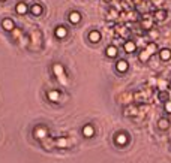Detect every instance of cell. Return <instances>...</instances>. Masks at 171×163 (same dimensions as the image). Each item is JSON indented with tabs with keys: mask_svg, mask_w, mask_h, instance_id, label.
<instances>
[{
	"mask_svg": "<svg viewBox=\"0 0 171 163\" xmlns=\"http://www.w3.org/2000/svg\"><path fill=\"white\" fill-rule=\"evenodd\" d=\"M53 72H54V75L57 77V80L62 82L63 85H66L68 84V80H66V75H65V69H63V66L62 64H59V63H56L54 66H53Z\"/></svg>",
	"mask_w": 171,
	"mask_h": 163,
	"instance_id": "cell-1",
	"label": "cell"
},
{
	"mask_svg": "<svg viewBox=\"0 0 171 163\" xmlns=\"http://www.w3.org/2000/svg\"><path fill=\"white\" fill-rule=\"evenodd\" d=\"M33 136H35L36 139H39V141L47 139V138H48V129L44 127V126H38V127H35V130H33Z\"/></svg>",
	"mask_w": 171,
	"mask_h": 163,
	"instance_id": "cell-2",
	"label": "cell"
},
{
	"mask_svg": "<svg viewBox=\"0 0 171 163\" xmlns=\"http://www.w3.org/2000/svg\"><path fill=\"white\" fill-rule=\"evenodd\" d=\"M114 141H116V144H117V145H120V147H122V145H126V144H128V141H129L128 133H123V132H122V133H117V135H116V138H114Z\"/></svg>",
	"mask_w": 171,
	"mask_h": 163,
	"instance_id": "cell-3",
	"label": "cell"
},
{
	"mask_svg": "<svg viewBox=\"0 0 171 163\" xmlns=\"http://www.w3.org/2000/svg\"><path fill=\"white\" fill-rule=\"evenodd\" d=\"M47 96H48L50 102L56 103V102H59V99H60V91H59V90H50Z\"/></svg>",
	"mask_w": 171,
	"mask_h": 163,
	"instance_id": "cell-4",
	"label": "cell"
},
{
	"mask_svg": "<svg viewBox=\"0 0 171 163\" xmlns=\"http://www.w3.org/2000/svg\"><path fill=\"white\" fill-rule=\"evenodd\" d=\"M116 69H117L119 72L123 74V72H126V71L129 69V63L126 61V60H119V61L116 63Z\"/></svg>",
	"mask_w": 171,
	"mask_h": 163,
	"instance_id": "cell-5",
	"label": "cell"
},
{
	"mask_svg": "<svg viewBox=\"0 0 171 163\" xmlns=\"http://www.w3.org/2000/svg\"><path fill=\"white\" fill-rule=\"evenodd\" d=\"M54 35H56V38H57V39H63V38H66V35H68V30H66L63 26H59V27H56V32H54Z\"/></svg>",
	"mask_w": 171,
	"mask_h": 163,
	"instance_id": "cell-6",
	"label": "cell"
},
{
	"mask_svg": "<svg viewBox=\"0 0 171 163\" xmlns=\"http://www.w3.org/2000/svg\"><path fill=\"white\" fill-rule=\"evenodd\" d=\"M101 32H98V30H92L90 33H89V41L93 42V43H98V42L101 41Z\"/></svg>",
	"mask_w": 171,
	"mask_h": 163,
	"instance_id": "cell-7",
	"label": "cell"
},
{
	"mask_svg": "<svg viewBox=\"0 0 171 163\" xmlns=\"http://www.w3.org/2000/svg\"><path fill=\"white\" fill-rule=\"evenodd\" d=\"M159 57H161V60L168 61L171 58V49L170 48H162V49L159 51Z\"/></svg>",
	"mask_w": 171,
	"mask_h": 163,
	"instance_id": "cell-8",
	"label": "cell"
},
{
	"mask_svg": "<svg viewBox=\"0 0 171 163\" xmlns=\"http://www.w3.org/2000/svg\"><path fill=\"white\" fill-rule=\"evenodd\" d=\"M83 135H84L86 138H92L95 135V127L92 124H86L84 127H83Z\"/></svg>",
	"mask_w": 171,
	"mask_h": 163,
	"instance_id": "cell-9",
	"label": "cell"
},
{
	"mask_svg": "<svg viewBox=\"0 0 171 163\" xmlns=\"http://www.w3.org/2000/svg\"><path fill=\"white\" fill-rule=\"evenodd\" d=\"M2 26H3V29H5L6 32H12V30L15 29V26H14V21H12V20H9V18L3 20V21H2Z\"/></svg>",
	"mask_w": 171,
	"mask_h": 163,
	"instance_id": "cell-10",
	"label": "cell"
},
{
	"mask_svg": "<svg viewBox=\"0 0 171 163\" xmlns=\"http://www.w3.org/2000/svg\"><path fill=\"white\" fill-rule=\"evenodd\" d=\"M105 54H107L110 58L116 57V55L119 54V51H117V46H114V45H110V46H107V49H105Z\"/></svg>",
	"mask_w": 171,
	"mask_h": 163,
	"instance_id": "cell-11",
	"label": "cell"
},
{
	"mask_svg": "<svg viewBox=\"0 0 171 163\" xmlns=\"http://www.w3.org/2000/svg\"><path fill=\"white\" fill-rule=\"evenodd\" d=\"M123 48H125V51H126V52L131 54V52H134V51L137 49V43H135L134 41H128V42H125Z\"/></svg>",
	"mask_w": 171,
	"mask_h": 163,
	"instance_id": "cell-12",
	"label": "cell"
},
{
	"mask_svg": "<svg viewBox=\"0 0 171 163\" xmlns=\"http://www.w3.org/2000/svg\"><path fill=\"white\" fill-rule=\"evenodd\" d=\"M165 18H167V11L158 9V11L155 12V20H156V21H164Z\"/></svg>",
	"mask_w": 171,
	"mask_h": 163,
	"instance_id": "cell-13",
	"label": "cell"
},
{
	"mask_svg": "<svg viewBox=\"0 0 171 163\" xmlns=\"http://www.w3.org/2000/svg\"><path fill=\"white\" fill-rule=\"evenodd\" d=\"M80 20H81L80 12H71V14H69V23H72V24H78Z\"/></svg>",
	"mask_w": 171,
	"mask_h": 163,
	"instance_id": "cell-14",
	"label": "cell"
},
{
	"mask_svg": "<svg viewBox=\"0 0 171 163\" xmlns=\"http://www.w3.org/2000/svg\"><path fill=\"white\" fill-rule=\"evenodd\" d=\"M15 11H17V14H20V15H23V14H26V12H27V5H26L24 2H20V3L17 5V8H15Z\"/></svg>",
	"mask_w": 171,
	"mask_h": 163,
	"instance_id": "cell-15",
	"label": "cell"
},
{
	"mask_svg": "<svg viewBox=\"0 0 171 163\" xmlns=\"http://www.w3.org/2000/svg\"><path fill=\"white\" fill-rule=\"evenodd\" d=\"M54 145L59 147V148H65V147H68V139L66 138H59V139L54 141Z\"/></svg>",
	"mask_w": 171,
	"mask_h": 163,
	"instance_id": "cell-16",
	"label": "cell"
},
{
	"mask_svg": "<svg viewBox=\"0 0 171 163\" xmlns=\"http://www.w3.org/2000/svg\"><path fill=\"white\" fill-rule=\"evenodd\" d=\"M158 126H159V129L165 130V129H168V127H170V121H168L167 118H161V120L158 121Z\"/></svg>",
	"mask_w": 171,
	"mask_h": 163,
	"instance_id": "cell-17",
	"label": "cell"
},
{
	"mask_svg": "<svg viewBox=\"0 0 171 163\" xmlns=\"http://www.w3.org/2000/svg\"><path fill=\"white\" fill-rule=\"evenodd\" d=\"M156 49H158V46H156V43H155V42H149V45L146 46V51H147L150 55H152Z\"/></svg>",
	"mask_w": 171,
	"mask_h": 163,
	"instance_id": "cell-18",
	"label": "cell"
},
{
	"mask_svg": "<svg viewBox=\"0 0 171 163\" xmlns=\"http://www.w3.org/2000/svg\"><path fill=\"white\" fill-rule=\"evenodd\" d=\"M138 58H140V61H143V63H146V61H147V60L150 58V54H149V52H147V51L144 49V51H141V52H140V55H138Z\"/></svg>",
	"mask_w": 171,
	"mask_h": 163,
	"instance_id": "cell-19",
	"label": "cell"
},
{
	"mask_svg": "<svg viewBox=\"0 0 171 163\" xmlns=\"http://www.w3.org/2000/svg\"><path fill=\"white\" fill-rule=\"evenodd\" d=\"M32 14H33V15H41V14H42V6L38 5V3L33 5V6H32Z\"/></svg>",
	"mask_w": 171,
	"mask_h": 163,
	"instance_id": "cell-20",
	"label": "cell"
},
{
	"mask_svg": "<svg viewBox=\"0 0 171 163\" xmlns=\"http://www.w3.org/2000/svg\"><path fill=\"white\" fill-rule=\"evenodd\" d=\"M159 99H162V100L168 102V94H167L165 91H162V93H159Z\"/></svg>",
	"mask_w": 171,
	"mask_h": 163,
	"instance_id": "cell-21",
	"label": "cell"
},
{
	"mask_svg": "<svg viewBox=\"0 0 171 163\" xmlns=\"http://www.w3.org/2000/svg\"><path fill=\"white\" fill-rule=\"evenodd\" d=\"M165 112H168V114H171V100H168V102H165Z\"/></svg>",
	"mask_w": 171,
	"mask_h": 163,
	"instance_id": "cell-22",
	"label": "cell"
},
{
	"mask_svg": "<svg viewBox=\"0 0 171 163\" xmlns=\"http://www.w3.org/2000/svg\"><path fill=\"white\" fill-rule=\"evenodd\" d=\"M0 2H5V0H0Z\"/></svg>",
	"mask_w": 171,
	"mask_h": 163,
	"instance_id": "cell-23",
	"label": "cell"
}]
</instances>
